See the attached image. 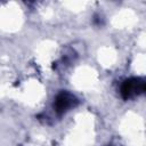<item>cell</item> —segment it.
I'll return each mask as SVG.
<instances>
[{"mask_svg":"<svg viewBox=\"0 0 146 146\" xmlns=\"http://www.w3.org/2000/svg\"><path fill=\"white\" fill-rule=\"evenodd\" d=\"M145 91V82L139 79L127 80L121 87V95L124 99H128L132 96L141 94Z\"/></svg>","mask_w":146,"mask_h":146,"instance_id":"6da1fadb","label":"cell"},{"mask_svg":"<svg viewBox=\"0 0 146 146\" xmlns=\"http://www.w3.org/2000/svg\"><path fill=\"white\" fill-rule=\"evenodd\" d=\"M75 103V98L73 95L68 92H60L55 100V110L57 113L62 114L70 107H72Z\"/></svg>","mask_w":146,"mask_h":146,"instance_id":"7a4b0ae2","label":"cell"}]
</instances>
